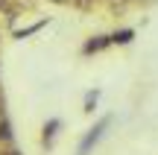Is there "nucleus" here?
Segmentation results:
<instances>
[{
  "instance_id": "f257e3e1",
  "label": "nucleus",
  "mask_w": 158,
  "mask_h": 155,
  "mask_svg": "<svg viewBox=\"0 0 158 155\" xmlns=\"http://www.w3.org/2000/svg\"><path fill=\"white\" fill-rule=\"evenodd\" d=\"M108 123H111V117H102V120L97 123V126L91 129L88 135H85V138H82V144H79V155H88V149H91V146L97 144V141H100V135H102V129H106Z\"/></svg>"
},
{
  "instance_id": "f03ea898",
  "label": "nucleus",
  "mask_w": 158,
  "mask_h": 155,
  "mask_svg": "<svg viewBox=\"0 0 158 155\" xmlns=\"http://www.w3.org/2000/svg\"><path fill=\"white\" fill-rule=\"evenodd\" d=\"M108 44H111V35H94L91 41H85L82 53H85V56H91V53H102Z\"/></svg>"
},
{
  "instance_id": "7ed1b4c3",
  "label": "nucleus",
  "mask_w": 158,
  "mask_h": 155,
  "mask_svg": "<svg viewBox=\"0 0 158 155\" xmlns=\"http://www.w3.org/2000/svg\"><path fill=\"white\" fill-rule=\"evenodd\" d=\"M132 38H135V29H129V27H126V29H114V32H111V44H129Z\"/></svg>"
},
{
  "instance_id": "20e7f679",
  "label": "nucleus",
  "mask_w": 158,
  "mask_h": 155,
  "mask_svg": "<svg viewBox=\"0 0 158 155\" xmlns=\"http://www.w3.org/2000/svg\"><path fill=\"white\" fill-rule=\"evenodd\" d=\"M56 129H59V120H50V123L44 126V144H50V141H53V135H56Z\"/></svg>"
},
{
  "instance_id": "39448f33",
  "label": "nucleus",
  "mask_w": 158,
  "mask_h": 155,
  "mask_svg": "<svg viewBox=\"0 0 158 155\" xmlns=\"http://www.w3.org/2000/svg\"><path fill=\"white\" fill-rule=\"evenodd\" d=\"M0 141H3V144L9 141V123L6 120H0Z\"/></svg>"
},
{
  "instance_id": "423d86ee",
  "label": "nucleus",
  "mask_w": 158,
  "mask_h": 155,
  "mask_svg": "<svg viewBox=\"0 0 158 155\" xmlns=\"http://www.w3.org/2000/svg\"><path fill=\"white\" fill-rule=\"evenodd\" d=\"M97 97H100V94H88V100H85V111H91V108H94V103H97Z\"/></svg>"
},
{
  "instance_id": "0eeeda50",
  "label": "nucleus",
  "mask_w": 158,
  "mask_h": 155,
  "mask_svg": "<svg viewBox=\"0 0 158 155\" xmlns=\"http://www.w3.org/2000/svg\"><path fill=\"white\" fill-rule=\"evenodd\" d=\"M0 155H21V152H15V149H3Z\"/></svg>"
},
{
  "instance_id": "6e6552de",
  "label": "nucleus",
  "mask_w": 158,
  "mask_h": 155,
  "mask_svg": "<svg viewBox=\"0 0 158 155\" xmlns=\"http://www.w3.org/2000/svg\"><path fill=\"white\" fill-rule=\"evenodd\" d=\"M117 3H132V0H117Z\"/></svg>"
}]
</instances>
